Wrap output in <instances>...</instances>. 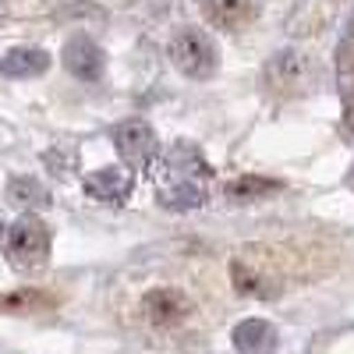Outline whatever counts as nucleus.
Listing matches in <instances>:
<instances>
[{
	"mask_svg": "<svg viewBox=\"0 0 354 354\" xmlns=\"http://www.w3.org/2000/svg\"><path fill=\"white\" fill-rule=\"evenodd\" d=\"M209 163L202 160V153L188 142H177L174 149L163 156L160 163V174H156V192H160V202L167 209H177V213H188V209H198L205 202V177H209Z\"/></svg>",
	"mask_w": 354,
	"mask_h": 354,
	"instance_id": "obj_1",
	"label": "nucleus"
},
{
	"mask_svg": "<svg viewBox=\"0 0 354 354\" xmlns=\"http://www.w3.org/2000/svg\"><path fill=\"white\" fill-rule=\"evenodd\" d=\"M4 248H8V259L15 270L32 273L39 266H46V259H50V227L36 213H25L8 227Z\"/></svg>",
	"mask_w": 354,
	"mask_h": 354,
	"instance_id": "obj_2",
	"label": "nucleus"
},
{
	"mask_svg": "<svg viewBox=\"0 0 354 354\" xmlns=\"http://www.w3.org/2000/svg\"><path fill=\"white\" fill-rule=\"evenodd\" d=\"M167 53H170L174 68L181 71V75H188V78H209L220 68L216 43L205 36V32H198V28H181V32L170 39Z\"/></svg>",
	"mask_w": 354,
	"mask_h": 354,
	"instance_id": "obj_3",
	"label": "nucleus"
},
{
	"mask_svg": "<svg viewBox=\"0 0 354 354\" xmlns=\"http://www.w3.org/2000/svg\"><path fill=\"white\" fill-rule=\"evenodd\" d=\"M113 145H117V153H121V160L128 167H153L156 153H160V138L153 131V124H145V121H124V124H117L113 128Z\"/></svg>",
	"mask_w": 354,
	"mask_h": 354,
	"instance_id": "obj_4",
	"label": "nucleus"
},
{
	"mask_svg": "<svg viewBox=\"0 0 354 354\" xmlns=\"http://www.w3.org/2000/svg\"><path fill=\"white\" fill-rule=\"evenodd\" d=\"M64 68L78 78V82H100L103 71H106V53L96 39H88V36H75L68 39L64 46Z\"/></svg>",
	"mask_w": 354,
	"mask_h": 354,
	"instance_id": "obj_5",
	"label": "nucleus"
},
{
	"mask_svg": "<svg viewBox=\"0 0 354 354\" xmlns=\"http://www.w3.org/2000/svg\"><path fill=\"white\" fill-rule=\"evenodd\" d=\"M82 188H85L88 198H96V202H124L131 195V188H135V177L124 167H100V170H93L85 177Z\"/></svg>",
	"mask_w": 354,
	"mask_h": 354,
	"instance_id": "obj_6",
	"label": "nucleus"
},
{
	"mask_svg": "<svg viewBox=\"0 0 354 354\" xmlns=\"http://www.w3.org/2000/svg\"><path fill=\"white\" fill-rule=\"evenodd\" d=\"M230 340H234V347L245 351V354H270L277 347L280 333H277L273 322H266V319H241L238 326H234Z\"/></svg>",
	"mask_w": 354,
	"mask_h": 354,
	"instance_id": "obj_7",
	"label": "nucleus"
},
{
	"mask_svg": "<svg viewBox=\"0 0 354 354\" xmlns=\"http://www.w3.org/2000/svg\"><path fill=\"white\" fill-rule=\"evenodd\" d=\"M50 68V53L39 46H15L0 61V75L4 78H39Z\"/></svg>",
	"mask_w": 354,
	"mask_h": 354,
	"instance_id": "obj_8",
	"label": "nucleus"
},
{
	"mask_svg": "<svg viewBox=\"0 0 354 354\" xmlns=\"http://www.w3.org/2000/svg\"><path fill=\"white\" fill-rule=\"evenodd\" d=\"M145 315H149L153 322H160V326H170V322H181L188 315V301L181 298L177 290L170 287H160V290H149L142 301Z\"/></svg>",
	"mask_w": 354,
	"mask_h": 354,
	"instance_id": "obj_9",
	"label": "nucleus"
},
{
	"mask_svg": "<svg viewBox=\"0 0 354 354\" xmlns=\"http://www.w3.org/2000/svg\"><path fill=\"white\" fill-rule=\"evenodd\" d=\"M270 82L277 88H298L305 78H308V61L301 50H280L273 61H270Z\"/></svg>",
	"mask_w": 354,
	"mask_h": 354,
	"instance_id": "obj_10",
	"label": "nucleus"
},
{
	"mask_svg": "<svg viewBox=\"0 0 354 354\" xmlns=\"http://www.w3.org/2000/svg\"><path fill=\"white\" fill-rule=\"evenodd\" d=\"M234 202H252V198H262V195H273L280 192V181H270V177H238L223 188Z\"/></svg>",
	"mask_w": 354,
	"mask_h": 354,
	"instance_id": "obj_11",
	"label": "nucleus"
},
{
	"mask_svg": "<svg viewBox=\"0 0 354 354\" xmlns=\"http://www.w3.org/2000/svg\"><path fill=\"white\" fill-rule=\"evenodd\" d=\"M8 198L18 202V205H46L50 192L36 181V177H15V181L8 185Z\"/></svg>",
	"mask_w": 354,
	"mask_h": 354,
	"instance_id": "obj_12",
	"label": "nucleus"
},
{
	"mask_svg": "<svg viewBox=\"0 0 354 354\" xmlns=\"http://www.w3.org/2000/svg\"><path fill=\"white\" fill-rule=\"evenodd\" d=\"M347 185H351V192H354V170H351V177H347Z\"/></svg>",
	"mask_w": 354,
	"mask_h": 354,
	"instance_id": "obj_13",
	"label": "nucleus"
},
{
	"mask_svg": "<svg viewBox=\"0 0 354 354\" xmlns=\"http://www.w3.org/2000/svg\"><path fill=\"white\" fill-rule=\"evenodd\" d=\"M0 234H4V223H0Z\"/></svg>",
	"mask_w": 354,
	"mask_h": 354,
	"instance_id": "obj_14",
	"label": "nucleus"
}]
</instances>
